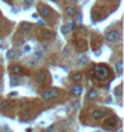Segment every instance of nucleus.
<instances>
[{
  "label": "nucleus",
  "mask_w": 124,
  "mask_h": 132,
  "mask_svg": "<svg viewBox=\"0 0 124 132\" xmlns=\"http://www.w3.org/2000/svg\"><path fill=\"white\" fill-rule=\"evenodd\" d=\"M109 68H107L106 66H98L95 68V75L96 78H99V79H105V78H107L109 76Z\"/></svg>",
  "instance_id": "f257e3e1"
},
{
  "label": "nucleus",
  "mask_w": 124,
  "mask_h": 132,
  "mask_svg": "<svg viewBox=\"0 0 124 132\" xmlns=\"http://www.w3.org/2000/svg\"><path fill=\"white\" fill-rule=\"evenodd\" d=\"M105 38H106L107 42H116V40L120 39V32H119V31H110V32H107V33H106Z\"/></svg>",
  "instance_id": "f03ea898"
},
{
  "label": "nucleus",
  "mask_w": 124,
  "mask_h": 132,
  "mask_svg": "<svg viewBox=\"0 0 124 132\" xmlns=\"http://www.w3.org/2000/svg\"><path fill=\"white\" fill-rule=\"evenodd\" d=\"M106 115H109V113H107L106 110H95L92 113L93 120H102V118H105Z\"/></svg>",
  "instance_id": "7ed1b4c3"
},
{
  "label": "nucleus",
  "mask_w": 124,
  "mask_h": 132,
  "mask_svg": "<svg viewBox=\"0 0 124 132\" xmlns=\"http://www.w3.org/2000/svg\"><path fill=\"white\" fill-rule=\"evenodd\" d=\"M57 93H59V92H57V89H50V90H46V92L42 95V97L45 99V100H50V99L56 97Z\"/></svg>",
  "instance_id": "20e7f679"
},
{
  "label": "nucleus",
  "mask_w": 124,
  "mask_h": 132,
  "mask_svg": "<svg viewBox=\"0 0 124 132\" xmlns=\"http://www.w3.org/2000/svg\"><path fill=\"white\" fill-rule=\"evenodd\" d=\"M36 81L41 82V83L46 82V81H47V72H46V71H41V72L36 74Z\"/></svg>",
  "instance_id": "39448f33"
},
{
  "label": "nucleus",
  "mask_w": 124,
  "mask_h": 132,
  "mask_svg": "<svg viewBox=\"0 0 124 132\" xmlns=\"http://www.w3.org/2000/svg\"><path fill=\"white\" fill-rule=\"evenodd\" d=\"M71 93L74 95V96H80V95L82 93V88L80 86V85H75V86H73V89H71Z\"/></svg>",
  "instance_id": "423d86ee"
},
{
  "label": "nucleus",
  "mask_w": 124,
  "mask_h": 132,
  "mask_svg": "<svg viewBox=\"0 0 124 132\" xmlns=\"http://www.w3.org/2000/svg\"><path fill=\"white\" fill-rule=\"evenodd\" d=\"M105 125H106V127H114V125H116V118L110 117L107 121H105Z\"/></svg>",
  "instance_id": "0eeeda50"
},
{
  "label": "nucleus",
  "mask_w": 124,
  "mask_h": 132,
  "mask_svg": "<svg viewBox=\"0 0 124 132\" xmlns=\"http://www.w3.org/2000/svg\"><path fill=\"white\" fill-rule=\"evenodd\" d=\"M39 10H41V14H42L43 17H47V15H49V8H47V7L41 6L39 7Z\"/></svg>",
  "instance_id": "6e6552de"
},
{
  "label": "nucleus",
  "mask_w": 124,
  "mask_h": 132,
  "mask_svg": "<svg viewBox=\"0 0 124 132\" xmlns=\"http://www.w3.org/2000/svg\"><path fill=\"white\" fill-rule=\"evenodd\" d=\"M11 72L15 74V75H18V74H21V72H22V69H21V67L14 66V67H11Z\"/></svg>",
  "instance_id": "1a4fd4ad"
},
{
  "label": "nucleus",
  "mask_w": 124,
  "mask_h": 132,
  "mask_svg": "<svg viewBox=\"0 0 124 132\" xmlns=\"http://www.w3.org/2000/svg\"><path fill=\"white\" fill-rule=\"evenodd\" d=\"M21 28H22V29H24V31H29V29H31V28H32V25L29 24V22H24V24L21 25Z\"/></svg>",
  "instance_id": "9d476101"
},
{
  "label": "nucleus",
  "mask_w": 124,
  "mask_h": 132,
  "mask_svg": "<svg viewBox=\"0 0 124 132\" xmlns=\"http://www.w3.org/2000/svg\"><path fill=\"white\" fill-rule=\"evenodd\" d=\"M96 95H98V93H96V90H91V92L88 93V97H89V99H95Z\"/></svg>",
  "instance_id": "9b49d317"
},
{
  "label": "nucleus",
  "mask_w": 124,
  "mask_h": 132,
  "mask_svg": "<svg viewBox=\"0 0 124 132\" xmlns=\"http://www.w3.org/2000/svg\"><path fill=\"white\" fill-rule=\"evenodd\" d=\"M66 11H67V13L68 14H70V15H73V14H75V8H74V7H67V10H66Z\"/></svg>",
  "instance_id": "f8f14e48"
},
{
  "label": "nucleus",
  "mask_w": 124,
  "mask_h": 132,
  "mask_svg": "<svg viewBox=\"0 0 124 132\" xmlns=\"http://www.w3.org/2000/svg\"><path fill=\"white\" fill-rule=\"evenodd\" d=\"M116 71H117V74H121V61L117 63V66H116Z\"/></svg>",
  "instance_id": "ddd939ff"
},
{
  "label": "nucleus",
  "mask_w": 124,
  "mask_h": 132,
  "mask_svg": "<svg viewBox=\"0 0 124 132\" xmlns=\"http://www.w3.org/2000/svg\"><path fill=\"white\" fill-rule=\"evenodd\" d=\"M73 79H74V81H80V79H81V74H80V72L74 74V75H73Z\"/></svg>",
  "instance_id": "4468645a"
},
{
  "label": "nucleus",
  "mask_w": 124,
  "mask_h": 132,
  "mask_svg": "<svg viewBox=\"0 0 124 132\" xmlns=\"http://www.w3.org/2000/svg\"><path fill=\"white\" fill-rule=\"evenodd\" d=\"M61 31H63V33H68V32H70V27H63Z\"/></svg>",
  "instance_id": "2eb2a0df"
},
{
  "label": "nucleus",
  "mask_w": 124,
  "mask_h": 132,
  "mask_svg": "<svg viewBox=\"0 0 124 132\" xmlns=\"http://www.w3.org/2000/svg\"><path fill=\"white\" fill-rule=\"evenodd\" d=\"M35 59H42V52H35Z\"/></svg>",
  "instance_id": "dca6fc26"
},
{
  "label": "nucleus",
  "mask_w": 124,
  "mask_h": 132,
  "mask_svg": "<svg viewBox=\"0 0 124 132\" xmlns=\"http://www.w3.org/2000/svg\"><path fill=\"white\" fill-rule=\"evenodd\" d=\"M116 95H117V96H120V95H121V88H120V86L116 89Z\"/></svg>",
  "instance_id": "f3484780"
},
{
  "label": "nucleus",
  "mask_w": 124,
  "mask_h": 132,
  "mask_svg": "<svg viewBox=\"0 0 124 132\" xmlns=\"http://www.w3.org/2000/svg\"><path fill=\"white\" fill-rule=\"evenodd\" d=\"M59 132H64V131H59Z\"/></svg>",
  "instance_id": "a211bd4d"
}]
</instances>
